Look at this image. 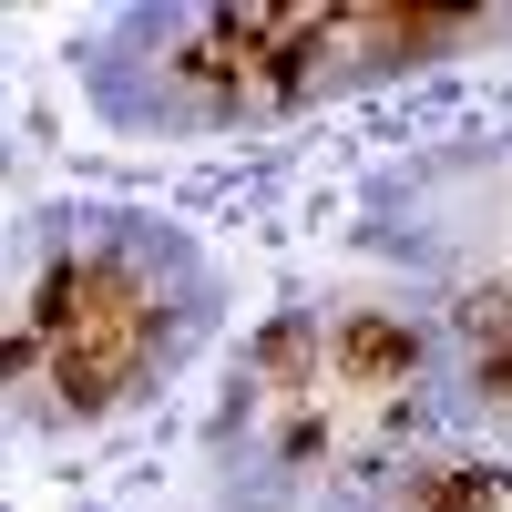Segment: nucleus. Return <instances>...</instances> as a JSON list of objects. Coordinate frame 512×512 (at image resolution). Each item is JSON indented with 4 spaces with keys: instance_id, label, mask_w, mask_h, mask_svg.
Wrapping results in <instances>:
<instances>
[{
    "instance_id": "nucleus-1",
    "label": "nucleus",
    "mask_w": 512,
    "mask_h": 512,
    "mask_svg": "<svg viewBox=\"0 0 512 512\" xmlns=\"http://www.w3.org/2000/svg\"><path fill=\"white\" fill-rule=\"evenodd\" d=\"M226 277L144 205L0 216V441L103 431L216 349Z\"/></svg>"
},
{
    "instance_id": "nucleus-2",
    "label": "nucleus",
    "mask_w": 512,
    "mask_h": 512,
    "mask_svg": "<svg viewBox=\"0 0 512 512\" xmlns=\"http://www.w3.org/2000/svg\"><path fill=\"white\" fill-rule=\"evenodd\" d=\"M512 41V11L410 0H134L72 41V82L113 134H267L400 72Z\"/></svg>"
},
{
    "instance_id": "nucleus-3",
    "label": "nucleus",
    "mask_w": 512,
    "mask_h": 512,
    "mask_svg": "<svg viewBox=\"0 0 512 512\" xmlns=\"http://www.w3.org/2000/svg\"><path fill=\"white\" fill-rule=\"evenodd\" d=\"M451 349L400 297H297L287 318L246 338V369L226 390L216 451L246 492H349L379 482L441 431Z\"/></svg>"
}]
</instances>
